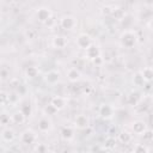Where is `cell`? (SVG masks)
Returning <instances> with one entry per match:
<instances>
[{
  "instance_id": "cell-32",
  "label": "cell",
  "mask_w": 153,
  "mask_h": 153,
  "mask_svg": "<svg viewBox=\"0 0 153 153\" xmlns=\"http://www.w3.org/2000/svg\"><path fill=\"white\" fill-rule=\"evenodd\" d=\"M54 24H55V19H54L53 17H51V18H50V19H49L47 23H45V25H47V26H53Z\"/></svg>"
},
{
  "instance_id": "cell-14",
  "label": "cell",
  "mask_w": 153,
  "mask_h": 153,
  "mask_svg": "<svg viewBox=\"0 0 153 153\" xmlns=\"http://www.w3.org/2000/svg\"><path fill=\"white\" fill-rule=\"evenodd\" d=\"M61 137L63 140H66V141L72 140L74 137V129L72 127H69V126L62 127V129H61Z\"/></svg>"
},
{
  "instance_id": "cell-33",
  "label": "cell",
  "mask_w": 153,
  "mask_h": 153,
  "mask_svg": "<svg viewBox=\"0 0 153 153\" xmlns=\"http://www.w3.org/2000/svg\"><path fill=\"white\" fill-rule=\"evenodd\" d=\"M151 67H152V68H153V61H152V66H151Z\"/></svg>"
},
{
  "instance_id": "cell-27",
  "label": "cell",
  "mask_w": 153,
  "mask_h": 153,
  "mask_svg": "<svg viewBox=\"0 0 153 153\" xmlns=\"http://www.w3.org/2000/svg\"><path fill=\"white\" fill-rule=\"evenodd\" d=\"M57 112V110L53 106V105H47L45 108H44V115L45 116H49V115H54V114H56Z\"/></svg>"
},
{
  "instance_id": "cell-12",
  "label": "cell",
  "mask_w": 153,
  "mask_h": 153,
  "mask_svg": "<svg viewBox=\"0 0 153 153\" xmlns=\"http://www.w3.org/2000/svg\"><path fill=\"white\" fill-rule=\"evenodd\" d=\"M45 81L49 84V85H55L59 80H60V73L56 72V71H49L45 76H44Z\"/></svg>"
},
{
  "instance_id": "cell-29",
  "label": "cell",
  "mask_w": 153,
  "mask_h": 153,
  "mask_svg": "<svg viewBox=\"0 0 153 153\" xmlns=\"http://www.w3.org/2000/svg\"><path fill=\"white\" fill-rule=\"evenodd\" d=\"M104 14H112L114 13V10L110 7V6H105V7H103V11H102Z\"/></svg>"
},
{
  "instance_id": "cell-19",
  "label": "cell",
  "mask_w": 153,
  "mask_h": 153,
  "mask_svg": "<svg viewBox=\"0 0 153 153\" xmlns=\"http://www.w3.org/2000/svg\"><path fill=\"white\" fill-rule=\"evenodd\" d=\"M37 74H38L37 67H35V66H29V67H26V69H25V75H26L27 78L33 79V78L37 76Z\"/></svg>"
},
{
  "instance_id": "cell-16",
  "label": "cell",
  "mask_w": 153,
  "mask_h": 153,
  "mask_svg": "<svg viewBox=\"0 0 153 153\" xmlns=\"http://www.w3.org/2000/svg\"><path fill=\"white\" fill-rule=\"evenodd\" d=\"M80 76H81V73H80V71L76 69L75 67H72V68H69V69L67 71V78H68V80L72 81V82L78 81V80L80 79Z\"/></svg>"
},
{
  "instance_id": "cell-9",
  "label": "cell",
  "mask_w": 153,
  "mask_h": 153,
  "mask_svg": "<svg viewBox=\"0 0 153 153\" xmlns=\"http://www.w3.org/2000/svg\"><path fill=\"white\" fill-rule=\"evenodd\" d=\"M85 56L88 59V60H96L97 57H99L100 56V50H99V48L97 47V45H94V44H92L91 47H88L86 50H85Z\"/></svg>"
},
{
  "instance_id": "cell-30",
  "label": "cell",
  "mask_w": 153,
  "mask_h": 153,
  "mask_svg": "<svg viewBox=\"0 0 153 153\" xmlns=\"http://www.w3.org/2000/svg\"><path fill=\"white\" fill-rule=\"evenodd\" d=\"M142 136H143V139H145V140H151V139L153 137V133H152L151 130H148V129H147V130H146V133H145Z\"/></svg>"
},
{
  "instance_id": "cell-8",
  "label": "cell",
  "mask_w": 153,
  "mask_h": 153,
  "mask_svg": "<svg viewBox=\"0 0 153 153\" xmlns=\"http://www.w3.org/2000/svg\"><path fill=\"white\" fill-rule=\"evenodd\" d=\"M131 129H133V131H134L136 135H141V136H142V135L146 133V130H147V126H146V123H145L143 121L137 120V121H134V122H133Z\"/></svg>"
},
{
  "instance_id": "cell-2",
  "label": "cell",
  "mask_w": 153,
  "mask_h": 153,
  "mask_svg": "<svg viewBox=\"0 0 153 153\" xmlns=\"http://www.w3.org/2000/svg\"><path fill=\"white\" fill-rule=\"evenodd\" d=\"M78 24V20L74 16H71V14H67V16H63L61 19H60V25L62 29L65 30H73Z\"/></svg>"
},
{
  "instance_id": "cell-5",
  "label": "cell",
  "mask_w": 153,
  "mask_h": 153,
  "mask_svg": "<svg viewBox=\"0 0 153 153\" xmlns=\"http://www.w3.org/2000/svg\"><path fill=\"white\" fill-rule=\"evenodd\" d=\"M37 128L41 133H48L53 128V122L49 118V116H42L37 122Z\"/></svg>"
},
{
  "instance_id": "cell-6",
  "label": "cell",
  "mask_w": 153,
  "mask_h": 153,
  "mask_svg": "<svg viewBox=\"0 0 153 153\" xmlns=\"http://www.w3.org/2000/svg\"><path fill=\"white\" fill-rule=\"evenodd\" d=\"M36 18H37L38 22L45 24V23L51 18V12H50V10L47 8V7H39V8L36 11Z\"/></svg>"
},
{
  "instance_id": "cell-20",
  "label": "cell",
  "mask_w": 153,
  "mask_h": 153,
  "mask_svg": "<svg viewBox=\"0 0 153 153\" xmlns=\"http://www.w3.org/2000/svg\"><path fill=\"white\" fill-rule=\"evenodd\" d=\"M131 139H133V136H131V134L128 133V131H122V133L118 134V140H120L122 143H128V142L131 141Z\"/></svg>"
},
{
  "instance_id": "cell-28",
  "label": "cell",
  "mask_w": 153,
  "mask_h": 153,
  "mask_svg": "<svg viewBox=\"0 0 153 153\" xmlns=\"http://www.w3.org/2000/svg\"><path fill=\"white\" fill-rule=\"evenodd\" d=\"M6 100H10V97H8V94H6V92H1V104L2 105H5L6 104Z\"/></svg>"
},
{
  "instance_id": "cell-24",
  "label": "cell",
  "mask_w": 153,
  "mask_h": 153,
  "mask_svg": "<svg viewBox=\"0 0 153 153\" xmlns=\"http://www.w3.org/2000/svg\"><path fill=\"white\" fill-rule=\"evenodd\" d=\"M133 82H134L135 86H141V85H143L145 80H143L141 73H136V74L134 75V78H133Z\"/></svg>"
},
{
  "instance_id": "cell-18",
  "label": "cell",
  "mask_w": 153,
  "mask_h": 153,
  "mask_svg": "<svg viewBox=\"0 0 153 153\" xmlns=\"http://www.w3.org/2000/svg\"><path fill=\"white\" fill-rule=\"evenodd\" d=\"M140 73H141V75H142L145 81L149 82V81L153 80V68L152 67H145Z\"/></svg>"
},
{
  "instance_id": "cell-7",
  "label": "cell",
  "mask_w": 153,
  "mask_h": 153,
  "mask_svg": "<svg viewBox=\"0 0 153 153\" xmlns=\"http://www.w3.org/2000/svg\"><path fill=\"white\" fill-rule=\"evenodd\" d=\"M88 123H90V121H88V117L86 115H78L74 118V126L78 129H86V128H88Z\"/></svg>"
},
{
  "instance_id": "cell-1",
  "label": "cell",
  "mask_w": 153,
  "mask_h": 153,
  "mask_svg": "<svg viewBox=\"0 0 153 153\" xmlns=\"http://www.w3.org/2000/svg\"><path fill=\"white\" fill-rule=\"evenodd\" d=\"M120 42H121V45H122V47H124V48H127V49H130V48H133V47L136 44V42H137V36H136V33H135L134 31H131V30H126V31H123V32L121 33V36H120Z\"/></svg>"
},
{
  "instance_id": "cell-4",
  "label": "cell",
  "mask_w": 153,
  "mask_h": 153,
  "mask_svg": "<svg viewBox=\"0 0 153 153\" xmlns=\"http://www.w3.org/2000/svg\"><path fill=\"white\" fill-rule=\"evenodd\" d=\"M75 44L78 48L86 50L88 47L92 45V39L87 33H80L75 39Z\"/></svg>"
},
{
  "instance_id": "cell-25",
  "label": "cell",
  "mask_w": 153,
  "mask_h": 153,
  "mask_svg": "<svg viewBox=\"0 0 153 153\" xmlns=\"http://www.w3.org/2000/svg\"><path fill=\"white\" fill-rule=\"evenodd\" d=\"M10 121H12L10 115H7V114H2V115H1V117H0V123H1V126H2L4 128H5L7 124H10Z\"/></svg>"
},
{
  "instance_id": "cell-13",
  "label": "cell",
  "mask_w": 153,
  "mask_h": 153,
  "mask_svg": "<svg viewBox=\"0 0 153 153\" xmlns=\"http://www.w3.org/2000/svg\"><path fill=\"white\" fill-rule=\"evenodd\" d=\"M51 44L56 49H63L67 45V38L63 36H55L51 39Z\"/></svg>"
},
{
  "instance_id": "cell-10",
  "label": "cell",
  "mask_w": 153,
  "mask_h": 153,
  "mask_svg": "<svg viewBox=\"0 0 153 153\" xmlns=\"http://www.w3.org/2000/svg\"><path fill=\"white\" fill-rule=\"evenodd\" d=\"M16 137V134H14V130L11 129L10 127H5L2 128V131H1V139L2 141L5 142H12Z\"/></svg>"
},
{
  "instance_id": "cell-15",
  "label": "cell",
  "mask_w": 153,
  "mask_h": 153,
  "mask_svg": "<svg viewBox=\"0 0 153 153\" xmlns=\"http://www.w3.org/2000/svg\"><path fill=\"white\" fill-rule=\"evenodd\" d=\"M112 114H114V109L110 105H108V104H103L99 108V115L103 118H111L112 117Z\"/></svg>"
},
{
  "instance_id": "cell-31",
  "label": "cell",
  "mask_w": 153,
  "mask_h": 153,
  "mask_svg": "<svg viewBox=\"0 0 153 153\" xmlns=\"http://www.w3.org/2000/svg\"><path fill=\"white\" fill-rule=\"evenodd\" d=\"M8 74H10V72H7V71L5 69V67H2V68H1V79L5 80V79L7 78Z\"/></svg>"
},
{
  "instance_id": "cell-23",
  "label": "cell",
  "mask_w": 153,
  "mask_h": 153,
  "mask_svg": "<svg viewBox=\"0 0 153 153\" xmlns=\"http://www.w3.org/2000/svg\"><path fill=\"white\" fill-rule=\"evenodd\" d=\"M24 33H25V37H26L27 39H35V38L37 37V31H36L35 29H32V27L26 29Z\"/></svg>"
},
{
  "instance_id": "cell-22",
  "label": "cell",
  "mask_w": 153,
  "mask_h": 153,
  "mask_svg": "<svg viewBox=\"0 0 153 153\" xmlns=\"http://www.w3.org/2000/svg\"><path fill=\"white\" fill-rule=\"evenodd\" d=\"M35 152L36 153H49V148L47 146V143H37L36 147H35Z\"/></svg>"
},
{
  "instance_id": "cell-17",
  "label": "cell",
  "mask_w": 153,
  "mask_h": 153,
  "mask_svg": "<svg viewBox=\"0 0 153 153\" xmlns=\"http://www.w3.org/2000/svg\"><path fill=\"white\" fill-rule=\"evenodd\" d=\"M25 118H26V116H25L20 110H18V111H16V112H13V114L11 115V120H12V122L16 123V124H22V123H24V122H25Z\"/></svg>"
},
{
  "instance_id": "cell-3",
  "label": "cell",
  "mask_w": 153,
  "mask_h": 153,
  "mask_svg": "<svg viewBox=\"0 0 153 153\" xmlns=\"http://www.w3.org/2000/svg\"><path fill=\"white\" fill-rule=\"evenodd\" d=\"M19 140L24 145H32L37 141V135L31 129H25L24 131H22V134L19 136Z\"/></svg>"
},
{
  "instance_id": "cell-26",
  "label": "cell",
  "mask_w": 153,
  "mask_h": 153,
  "mask_svg": "<svg viewBox=\"0 0 153 153\" xmlns=\"http://www.w3.org/2000/svg\"><path fill=\"white\" fill-rule=\"evenodd\" d=\"M134 153H148V149L145 145L142 143H137L134 148Z\"/></svg>"
},
{
  "instance_id": "cell-21",
  "label": "cell",
  "mask_w": 153,
  "mask_h": 153,
  "mask_svg": "<svg viewBox=\"0 0 153 153\" xmlns=\"http://www.w3.org/2000/svg\"><path fill=\"white\" fill-rule=\"evenodd\" d=\"M19 110H20L25 116H29V115L31 114V105H30V102H27V100L23 102Z\"/></svg>"
},
{
  "instance_id": "cell-11",
  "label": "cell",
  "mask_w": 153,
  "mask_h": 153,
  "mask_svg": "<svg viewBox=\"0 0 153 153\" xmlns=\"http://www.w3.org/2000/svg\"><path fill=\"white\" fill-rule=\"evenodd\" d=\"M50 105H53L59 111L66 106V98H63L61 96H54L50 100Z\"/></svg>"
}]
</instances>
